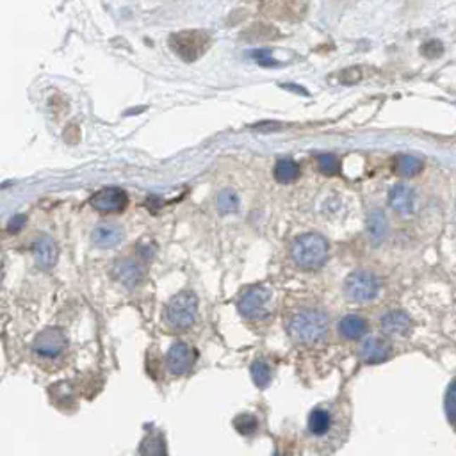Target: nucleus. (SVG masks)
<instances>
[{
  "instance_id": "obj_19",
  "label": "nucleus",
  "mask_w": 456,
  "mask_h": 456,
  "mask_svg": "<svg viewBox=\"0 0 456 456\" xmlns=\"http://www.w3.org/2000/svg\"><path fill=\"white\" fill-rule=\"evenodd\" d=\"M137 455L139 456H166V442H164L163 435L156 433V431H152V433L146 435V437L141 441L139 452H137Z\"/></svg>"
},
{
  "instance_id": "obj_17",
  "label": "nucleus",
  "mask_w": 456,
  "mask_h": 456,
  "mask_svg": "<svg viewBox=\"0 0 456 456\" xmlns=\"http://www.w3.org/2000/svg\"><path fill=\"white\" fill-rule=\"evenodd\" d=\"M331 428V414L327 408H314L308 415V431L316 437H323Z\"/></svg>"
},
{
  "instance_id": "obj_12",
  "label": "nucleus",
  "mask_w": 456,
  "mask_h": 456,
  "mask_svg": "<svg viewBox=\"0 0 456 456\" xmlns=\"http://www.w3.org/2000/svg\"><path fill=\"white\" fill-rule=\"evenodd\" d=\"M392 355V348L385 338L369 337L362 342L360 357L365 364H381Z\"/></svg>"
},
{
  "instance_id": "obj_21",
  "label": "nucleus",
  "mask_w": 456,
  "mask_h": 456,
  "mask_svg": "<svg viewBox=\"0 0 456 456\" xmlns=\"http://www.w3.org/2000/svg\"><path fill=\"white\" fill-rule=\"evenodd\" d=\"M388 230V221L387 216H385L381 210H373V213L367 216V232L371 236V239L380 243L385 236H387Z\"/></svg>"
},
{
  "instance_id": "obj_16",
  "label": "nucleus",
  "mask_w": 456,
  "mask_h": 456,
  "mask_svg": "<svg viewBox=\"0 0 456 456\" xmlns=\"http://www.w3.org/2000/svg\"><path fill=\"white\" fill-rule=\"evenodd\" d=\"M367 321L362 316H357V314H350V316L342 317L338 321V334L344 338H348V341H358V338H362L367 334Z\"/></svg>"
},
{
  "instance_id": "obj_11",
  "label": "nucleus",
  "mask_w": 456,
  "mask_h": 456,
  "mask_svg": "<svg viewBox=\"0 0 456 456\" xmlns=\"http://www.w3.org/2000/svg\"><path fill=\"white\" fill-rule=\"evenodd\" d=\"M123 228L120 227L118 223H110V221H103V223H99L95 227L91 234V243L95 244L96 248H103V250H109V248L118 246L123 241Z\"/></svg>"
},
{
  "instance_id": "obj_13",
  "label": "nucleus",
  "mask_w": 456,
  "mask_h": 456,
  "mask_svg": "<svg viewBox=\"0 0 456 456\" xmlns=\"http://www.w3.org/2000/svg\"><path fill=\"white\" fill-rule=\"evenodd\" d=\"M388 205L399 214H410L415 209V191L407 184H395L388 191Z\"/></svg>"
},
{
  "instance_id": "obj_10",
  "label": "nucleus",
  "mask_w": 456,
  "mask_h": 456,
  "mask_svg": "<svg viewBox=\"0 0 456 456\" xmlns=\"http://www.w3.org/2000/svg\"><path fill=\"white\" fill-rule=\"evenodd\" d=\"M110 273L114 280L120 281L127 289H134L143 280V266L136 259H129V257L116 260L110 267Z\"/></svg>"
},
{
  "instance_id": "obj_20",
  "label": "nucleus",
  "mask_w": 456,
  "mask_h": 456,
  "mask_svg": "<svg viewBox=\"0 0 456 456\" xmlns=\"http://www.w3.org/2000/svg\"><path fill=\"white\" fill-rule=\"evenodd\" d=\"M394 170L398 175L407 177L408 179V177L419 175V173L424 170V163H422V159L414 156H398L395 157Z\"/></svg>"
},
{
  "instance_id": "obj_9",
  "label": "nucleus",
  "mask_w": 456,
  "mask_h": 456,
  "mask_svg": "<svg viewBox=\"0 0 456 456\" xmlns=\"http://www.w3.org/2000/svg\"><path fill=\"white\" fill-rule=\"evenodd\" d=\"M93 209L100 210V213H120L125 209L129 196L122 187H103V189L96 191L91 196Z\"/></svg>"
},
{
  "instance_id": "obj_3",
  "label": "nucleus",
  "mask_w": 456,
  "mask_h": 456,
  "mask_svg": "<svg viewBox=\"0 0 456 456\" xmlns=\"http://www.w3.org/2000/svg\"><path fill=\"white\" fill-rule=\"evenodd\" d=\"M198 300L191 291H182L167 301L164 308V323L175 331H184L191 328L196 321Z\"/></svg>"
},
{
  "instance_id": "obj_18",
  "label": "nucleus",
  "mask_w": 456,
  "mask_h": 456,
  "mask_svg": "<svg viewBox=\"0 0 456 456\" xmlns=\"http://www.w3.org/2000/svg\"><path fill=\"white\" fill-rule=\"evenodd\" d=\"M300 177V164L294 159H280L277 164H274V179L281 184H289L294 182V180Z\"/></svg>"
},
{
  "instance_id": "obj_2",
  "label": "nucleus",
  "mask_w": 456,
  "mask_h": 456,
  "mask_svg": "<svg viewBox=\"0 0 456 456\" xmlns=\"http://www.w3.org/2000/svg\"><path fill=\"white\" fill-rule=\"evenodd\" d=\"M291 257L303 270H317L328 259V241L321 234H303L294 239Z\"/></svg>"
},
{
  "instance_id": "obj_4",
  "label": "nucleus",
  "mask_w": 456,
  "mask_h": 456,
  "mask_svg": "<svg viewBox=\"0 0 456 456\" xmlns=\"http://www.w3.org/2000/svg\"><path fill=\"white\" fill-rule=\"evenodd\" d=\"M381 284L371 271H355L344 280V294L355 303H367L380 294Z\"/></svg>"
},
{
  "instance_id": "obj_5",
  "label": "nucleus",
  "mask_w": 456,
  "mask_h": 456,
  "mask_svg": "<svg viewBox=\"0 0 456 456\" xmlns=\"http://www.w3.org/2000/svg\"><path fill=\"white\" fill-rule=\"evenodd\" d=\"M271 300H273L271 289H267L264 285H253L241 294L239 301H237V310L244 319H262L270 312Z\"/></svg>"
},
{
  "instance_id": "obj_7",
  "label": "nucleus",
  "mask_w": 456,
  "mask_h": 456,
  "mask_svg": "<svg viewBox=\"0 0 456 456\" xmlns=\"http://www.w3.org/2000/svg\"><path fill=\"white\" fill-rule=\"evenodd\" d=\"M194 365V351L191 350L189 344L179 341L171 344V348L166 353V369L171 374L180 376V374L189 373Z\"/></svg>"
},
{
  "instance_id": "obj_28",
  "label": "nucleus",
  "mask_w": 456,
  "mask_h": 456,
  "mask_svg": "<svg viewBox=\"0 0 456 456\" xmlns=\"http://www.w3.org/2000/svg\"><path fill=\"white\" fill-rule=\"evenodd\" d=\"M27 217L23 216V214H16L15 217H11V221L8 223V230L9 232H18V230H22L23 224H25Z\"/></svg>"
},
{
  "instance_id": "obj_15",
  "label": "nucleus",
  "mask_w": 456,
  "mask_h": 456,
  "mask_svg": "<svg viewBox=\"0 0 456 456\" xmlns=\"http://www.w3.org/2000/svg\"><path fill=\"white\" fill-rule=\"evenodd\" d=\"M34 259L42 270H52L57 262L56 241L50 236H39L34 241Z\"/></svg>"
},
{
  "instance_id": "obj_25",
  "label": "nucleus",
  "mask_w": 456,
  "mask_h": 456,
  "mask_svg": "<svg viewBox=\"0 0 456 456\" xmlns=\"http://www.w3.org/2000/svg\"><path fill=\"white\" fill-rule=\"evenodd\" d=\"M444 410L448 421L451 422V426L456 430V381H452V384L449 385L448 392H445Z\"/></svg>"
},
{
  "instance_id": "obj_29",
  "label": "nucleus",
  "mask_w": 456,
  "mask_h": 456,
  "mask_svg": "<svg viewBox=\"0 0 456 456\" xmlns=\"http://www.w3.org/2000/svg\"><path fill=\"white\" fill-rule=\"evenodd\" d=\"M137 251H139L146 260H150L153 259V255H156V246H153L152 243H143V241H141L139 246H137Z\"/></svg>"
},
{
  "instance_id": "obj_26",
  "label": "nucleus",
  "mask_w": 456,
  "mask_h": 456,
  "mask_svg": "<svg viewBox=\"0 0 456 456\" xmlns=\"http://www.w3.org/2000/svg\"><path fill=\"white\" fill-rule=\"evenodd\" d=\"M317 166H319V170L323 171L324 175H335L338 167H341V163L331 153H324V156H319V159H317Z\"/></svg>"
},
{
  "instance_id": "obj_8",
  "label": "nucleus",
  "mask_w": 456,
  "mask_h": 456,
  "mask_svg": "<svg viewBox=\"0 0 456 456\" xmlns=\"http://www.w3.org/2000/svg\"><path fill=\"white\" fill-rule=\"evenodd\" d=\"M209 43V38H207L203 32L191 31V32H180V34H175L173 38H170V45L184 57V59H196L198 53H202L203 49Z\"/></svg>"
},
{
  "instance_id": "obj_22",
  "label": "nucleus",
  "mask_w": 456,
  "mask_h": 456,
  "mask_svg": "<svg viewBox=\"0 0 456 456\" xmlns=\"http://www.w3.org/2000/svg\"><path fill=\"white\" fill-rule=\"evenodd\" d=\"M271 376H273L271 367L264 360H255L251 364V380L257 387L266 388L271 384Z\"/></svg>"
},
{
  "instance_id": "obj_27",
  "label": "nucleus",
  "mask_w": 456,
  "mask_h": 456,
  "mask_svg": "<svg viewBox=\"0 0 456 456\" xmlns=\"http://www.w3.org/2000/svg\"><path fill=\"white\" fill-rule=\"evenodd\" d=\"M442 50H444V46H442L441 42H428L424 46H422L421 52L424 53V56H428V57H431V59H435V57L441 56Z\"/></svg>"
},
{
  "instance_id": "obj_6",
  "label": "nucleus",
  "mask_w": 456,
  "mask_h": 456,
  "mask_svg": "<svg viewBox=\"0 0 456 456\" xmlns=\"http://www.w3.org/2000/svg\"><path fill=\"white\" fill-rule=\"evenodd\" d=\"M66 346H68V341L59 328H46L36 335L32 342V353L45 360H53L65 353Z\"/></svg>"
},
{
  "instance_id": "obj_14",
  "label": "nucleus",
  "mask_w": 456,
  "mask_h": 456,
  "mask_svg": "<svg viewBox=\"0 0 456 456\" xmlns=\"http://www.w3.org/2000/svg\"><path fill=\"white\" fill-rule=\"evenodd\" d=\"M380 328L385 335L401 337L410 331L412 317L405 310H391L380 319Z\"/></svg>"
},
{
  "instance_id": "obj_23",
  "label": "nucleus",
  "mask_w": 456,
  "mask_h": 456,
  "mask_svg": "<svg viewBox=\"0 0 456 456\" xmlns=\"http://www.w3.org/2000/svg\"><path fill=\"white\" fill-rule=\"evenodd\" d=\"M216 205H217V210H220L221 214L236 213V210L239 209V198H237V194L234 193V191L224 189V191H221L220 196H217Z\"/></svg>"
},
{
  "instance_id": "obj_1",
  "label": "nucleus",
  "mask_w": 456,
  "mask_h": 456,
  "mask_svg": "<svg viewBox=\"0 0 456 456\" xmlns=\"http://www.w3.org/2000/svg\"><path fill=\"white\" fill-rule=\"evenodd\" d=\"M287 331L298 344H316L328 334V316L317 308L298 310L291 316Z\"/></svg>"
},
{
  "instance_id": "obj_24",
  "label": "nucleus",
  "mask_w": 456,
  "mask_h": 456,
  "mask_svg": "<svg viewBox=\"0 0 456 456\" xmlns=\"http://www.w3.org/2000/svg\"><path fill=\"white\" fill-rule=\"evenodd\" d=\"M234 428L243 435H251L259 428V421L251 414H241L234 419Z\"/></svg>"
}]
</instances>
